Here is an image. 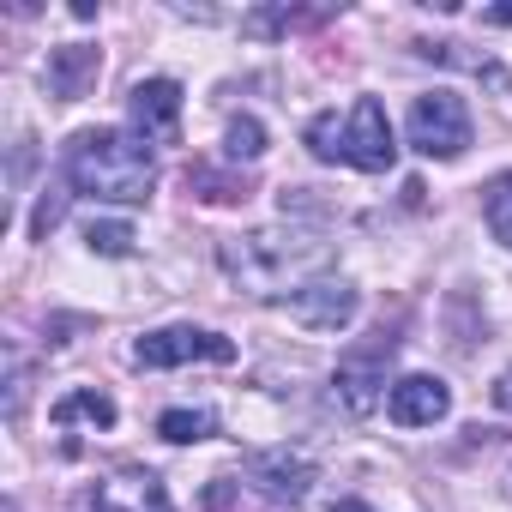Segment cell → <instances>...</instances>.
I'll use <instances>...</instances> for the list:
<instances>
[{
  "label": "cell",
  "mask_w": 512,
  "mask_h": 512,
  "mask_svg": "<svg viewBox=\"0 0 512 512\" xmlns=\"http://www.w3.org/2000/svg\"><path fill=\"white\" fill-rule=\"evenodd\" d=\"M85 241H91V253H103V260H127V253H133V229L127 223H97L91 217Z\"/></svg>",
  "instance_id": "cell-18"
},
{
  "label": "cell",
  "mask_w": 512,
  "mask_h": 512,
  "mask_svg": "<svg viewBox=\"0 0 512 512\" xmlns=\"http://www.w3.org/2000/svg\"><path fill=\"white\" fill-rule=\"evenodd\" d=\"M79 512H169V494L151 470H115L79 500Z\"/></svg>",
  "instance_id": "cell-9"
},
{
  "label": "cell",
  "mask_w": 512,
  "mask_h": 512,
  "mask_svg": "<svg viewBox=\"0 0 512 512\" xmlns=\"http://www.w3.org/2000/svg\"><path fill=\"white\" fill-rule=\"evenodd\" d=\"M482 223L500 247H512V169H500L488 187H482Z\"/></svg>",
  "instance_id": "cell-14"
},
{
  "label": "cell",
  "mask_w": 512,
  "mask_h": 512,
  "mask_svg": "<svg viewBox=\"0 0 512 512\" xmlns=\"http://www.w3.org/2000/svg\"><path fill=\"white\" fill-rule=\"evenodd\" d=\"M223 272L247 290V296H278V290H302L308 272L326 266V241L320 235H302V229H253V235H235L217 247Z\"/></svg>",
  "instance_id": "cell-2"
},
{
  "label": "cell",
  "mask_w": 512,
  "mask_h": 512,
  "mask_svg": "<svg viewBox=\"0 0 512 512\" xmlns=\"http://www.w3.org/2000/svg\"><path fill=\"white\" fill-rule=\"evenodd\" d=\"M157 434L175 440V446H193V440H211L217 434V416L211 410H163L157 416Z\"/></svg>",
  "instance_id": "cell-15"
},
{
  "label": "cell",
  "mask_w": 512,
  "mask_h": 512,
  "mask_svg": "<svg viewBox=\"0 0 512 512\" xmlns=\"http://www.w3.org/2000/svg\"><path fill=\"white\" fill-rule=\"evenodd\" d=\"M446 410H452V386L440 374H404L386 392V416L398 428H434V422H446Z\"/></svg>",
  "instance_id": "cell-8"
},
{
  "label": "cell",
  "mask_w": 512,
  "mask_h": 512,
  "mask_svg": "<svg viewBox=\"0 0 512 512\" xmlns=\"http://www.w3.org/2000/svg\"><path fill=\"white\" fill-rule=\"evenodd\" d=\"M127 109H133V133L151 145V139H175V127H181V85L175 79H139L133 85V97H127Z\"/></svg>",
  "instance_id": "cell-10"
},
{
  "label": "cell",
  "mask_w": 512,
  "mask_h": 512,
  "mask_svg": "<svg viewBox=\"0 0 512 512\" xmlns=\"http://www.w3.org/2000/svg\"><path fill=\"white\" fill-rule=\"evenodd\" d=\"M49 422H55V434H73L79 422H85V428H115V398H103L97 386H79V392H67V398L49 410Z\"/></svg>",
  "instance_id": "cell-12"
},
{
  "label": "cell",
  "mask_w": 512,
  "mask_h": 512,
  "mask_svg": "<svg viewBox=\"0 0 512 512\" xmlns=\"http://www.w3.org/2000/svg\"><path fill=\"white\" fill-rule=\"evenodd\" d=\"M290 320H302L308 332H344L350 320H356V308H362V296L344 284V278H308L296 296H284L278 302Z\"/></svg>",
  "instance_id": "cell-6"
},
{
  "label": "cell",
  "mask_w": 512,
  "mask_h": 512,
  "mask_svg": "<svg viewBox=\"0 0 512 512\" xmlns=\"http://www.w3.org/2000/svg\"><path fill=\"white\" fill-rule=\"evenodd\" d=\"M247 476L260 482L272 500H290V506L314 488V464H308L302 452H260V458L247 464Z\"/></svg>",
  "instance_id": "cell-11"
},
{
  "label": "cell",
  "mask_w": 512,
  "mask_h": 512,
  "mask_svg": "<svg viewBox=\"0 0 512 512\" xmlns=\"http://www.w3.org/2000/svg\"><path fill=\"white\" fill-rule=\"evenodd\" d=\"M488 19H494V25H512V7H488Z\"/></svg>",
  "instance_id": "cell-21"
},
{
  "label": "cell",
  "mask_w": 512,
  "mask_h": 512,
  "mask_svg": "<svg viewBox=\"0 0 512 512\" xmlns=\"http://www.w3.org/2000/svg\"><path fill=\"white\" fill-rule=\"evenodd\" d=\"M223 151H229V163H253V157H266V127L253 121V115H235V121H229Z\"/></svg>",
  "instance_id": "cell-16"
},
{
  "label": "cell",
  "mask_w": 512,
  "mask_h": 512,
  "mask_svg": "<svg viewBox=\"0 0 512 512\" xmlns=\"http://www.w3.org/2000/svg\"><path fill=\"white\" fill-rule=\"evenodd\" d=\"M133 362L139 368H181V362H235V344L223 332H205V326H163V332H145L133 344Z\"/></svg>",
  "instance_id": "cell-4"
},
{
  "label": "cell",
  "mask_w": 512,
  "mask_h": 512,
  "mask_svg": "<svg viewBox=\"0 0 512 512\" xmlns=\"http://www.w3.org/2000/svg\"><path fill=\"white\" fill-rule=\"evenodd\" d=\"M67 181L103 205H145L157 187V157L127 127H85L67 145Z\"/></svg>",
  "instance_id": "cell-1"
},
{
  "label": "cell",
  "mask_w": 512,
  "mask_h": 512,
  "mask_svg": "<svg viewBox=\"0 0 512 512\" xmlns=\"http://www.w3.org/2000/svg\"><path fill=\"white\" fill-rule=\"evenodd\" d=\"M332 512H374V506H368V500H338Z\"/></svg>",
  "instance_id": "cell-20"
},
{
  "label": "cell",
  "mask_w": 512,
  "mask_h": 512,
  "mask_svg": "<svg viewBox=\"0 0 512 512\" xmlns=\"http://www.w3.org/2000/svg\"><path fill=\"white\" fill-rule=\"evenodd\" d=\"M488 398H494V410H506V416H512V368H500V374H494Z\"/></svg>",
  "instance_id": "cell-19"
},
{
  "label": "cell",
  "mask_w": 512,
  "mask_h": 512,
  "mask_svg": "<svg viewBox=\"0 0 512 512\" xmlns=\"http://www.w3.org/2000/svg\"><path fill=\"white\" fill-rule=\"evenodd\" d=\"M308 151L320 163H344V121L338 115H314L308 121Z\"/></svg>",
  "instance_id": "cell-17"
},
{
  "label": "cell",
  "mask_w": 512,
  "mask_h": 512,
  "mask_svg": "<svg viewBox=\"0 0 512 512\" xmlns=\"http://www.w3.org/2000/svg\"><path fill=\"white\" fill-rule=\"evenodd\" d=\"M386 356H392V338L380 344V350H368V356H350V362H338V374H332V404L344 410V416H368V410H380L386 404Z\"/></svg>",
  "instance_id": "cell-7"
},
{
  "label": "cell",
  "mask_w": 512,
  "mask_h": 512,
  "mask_svg": "<svg viewBox=\"0 0 512 512\" xmlns=\"http://www.w3.org/2000/svg\"><path fill=\"white\" fill-rule=\"evenodd\" d=\"M97 67H103V61H97V49H61V55L49 61V85H55V97H61V103H73V97L97 79Z\"/></svg>",
  "instance_id": "cell-13"
},
{
  "label": "cell",
  "mask_w": 512,
  "mask_h": 512,
  "mask_svg": "<svg viewBox=\"0 0 512 512\" xmlns=\"http://www.w3.org/2000/svg\"><path fill=\"white\" fill-rule=\"evenodd\" d=\"M344 163L368 169V175H386L398 163V139H392V121H386L380 97H356L350 103V115H344Z\"/></svg>",
  "instance_id": "cell-5"
},
{
  "label": "cell",
  "mask_w": 512,
  "mask_h": 512,
  "mask_svg": "<svg viewBox=\"0 0 512 512\" xmlns=\"http://www.w3.org/2000/svg\"><path fill=\"white\" fill-rule=\"evenodd\" d=\"M404 133H410V145H416L422 157L452 163V157L470 151V109H464L458 91H422V97L410 103Z\"/></svg>",
  "instance_id": "cell-3"
}]
</instances>
